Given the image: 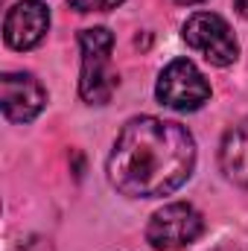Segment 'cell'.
Wrapping results in <instances>:
<instances>
[{"instance_id":"6","label":"cell","mask_w":248,"mask_h":251,"mask_svg":"<svg viewBox=\"0 0 248 251\" xmlns=\"http://www.w3.org/2000/svg\"><path fill=\"white\" fill-rule=\"evenodd\" d=\"M0 102H3V114L9 123H29L41 114L47 102V91L32 73H3Z\"/></svg>"},{"instance_id":"10","label":"cell","mask_w":248,"mask_h":251,"mask_svg":"<svg viewBox=\"0 0 248 251\" xmlns=\"http://www.w3.org/2000/svg\"><path fill=\"white\" fill-rule=\"evenodd\" d=\"M234 9H237L243 18H248V0H234Z\"/></svg>"},{"instance_id":"9","label":"cell","mask_w":248,"mask_h":251,"mask_svg":"<svg viewBox=\"0 0 248 251\" xmlns=\"http://www.w3.org/2000/svg\"><path fill=\"white\" fill-rule=\"evenodd\" d=\"M125 0H70V9L76 12H108V9H117Z\"/></svg>"},{"instance_id":"2","label":"cell","mask_w":248,"mask_h":251,"mask_svg":"<svg viewBox=\"0 0 248 251\" xmlns=\"http://www.w3.org/2000/svg\"><path fill=\"white\" fill-rule=\"evenodd\" d=\"M82 47V73H79V94L88 105H105L111 94L120 85V76L111 67V50L114 35L105 26L82 29L79 32Z\"/></svg>"},{"instance_id":"7","label":"cell","mask_w":248,"mask_h":251,"mask_svg":"<svg viewBox=\"0 0 248 251\" xmlns=\"http://www.w3.org/2000/svg\"><path fill=\"white\" fill-rule=\"evenodd\" d=\"M50 29V9L38 0H21L6 12L3 41L12 50H32L44 41Z\"/></svg>"},{"instance_id":"8","label":"cell","mask_w":248,"mask_h":251,"mask_svg":"<svg viewBox=\"0 0 248 251\" xmlns=\"http://www.w3.org/2000/svg\"><path fill=\"white\" fill-rule=\"evenodd\" d=\"M219 164H222V173L234 184L248 190V117L234 128H228L222 149H219Z\"/></svg>"},{"instance_id":"12","label":"cell","mask_w":248,"mask_h":251,"mask_svg":"<svg viewBox=\"0 0 248 251\" xmlns=\"http://www.w3.org/2000/svg\"><path fill=\"white\" fill-rule=\"evenodd\" d=\"M213 251H234V249H225V246H219V249H213Z\"/></svg>"},{"instance_id":"3","label":"cell","mask_w":248,"mask_h":251,"mask_svg":"<svg viewBox=\"0 0 248 251\" xmlns=\"http://www.w3.org/2000/svg\"><path fill=\"white\" fill-rule=\"evenodd\" d=\"M204 234V219L201 213L187 204V201H175V204H164L161 210L152 213L149 225H146V240L149 246L158 251H178L187 249L190 243H196Z\"/></svg>"},{"instance_id":"5","label":"cell","mask_w":248,"mask_h":251,"mask_svg":"<svg viewBox=\"0 0 248 251\" xmlns=\"http://www.w3.org/2000/svg\"><path fill=\"white\" fill-rule=\"evenodd\" d=\"M181 35H184L187 47L201 53L207 62L216 64V67H228V64L237 62V56H240V44H237L228 21L213 15V12H196L193 18H187Z\"/></svg>"},{"instance_id":"1","label":"cell","mask_w":248,"mask_h":251,"mask_svg":"<svg viewBox=\"0 0 248 251\" xmlns=\"http://www.w3.org/2000/svg\"><path fill=\"white\" fill-rule=\"evenodd\" d=\"M196 140L181 123L134 117L123 126L108 155V178L123 196H170L193 176Z\"/></svg>"},{"instance_id":"4","label":"cell","mask_w":248,"mask_h":251,"mask_svg":"<svg viewBox=\"0 0 248 251\" xmlns=\"http://www.w3.org/2000/svg\"><path fill=\"white\" fill-rule=\"evenodd\" d=\"M155 97L161 100V105L175 108V111H196L210 100V85L201 76V70L187 59L170 62L155 85Z\"/></svg>"},{"instance_id":"11","label":"cell","mask_w":248,"mask_h":251,"mask_svg":"<svg viewBox=\"0 0 248 251\" xmlns=\"http://www.w3.org/2000/svg\"><path fill=\"white\" fill-rule=\"evenodd\" d=\"M175 3H201V0H175Z\"/></svg>"}]
</instances>
